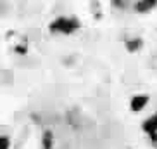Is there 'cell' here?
Here are the masks:
<instances>
[{"mask_svg":"<svg viewBox=\"0 0 157 149\" xmlns=\"http://www.w3.org/2000/svg\"><path fill=\"white\" fill-rule=\"evenodd\" d=\"M143 130L152 135L154 140H157V115H154V116H150V118L145 120V123H143Z\"/></svg>","mask_w":157,"mask_h":149,"instance_id":"cell-2","label":"cell"},{"mask_svg":"<svg viewBox=\"0 0 157 149\" xmlns=\"http://www.w3.org/2000/svg\"><path fill=\"white\" fill-rule=\"evenodd\" d=\"M147 103H148L147 95H135V97L131 99V109H133V111H140Z\"/></svg>","mask_w":157,"mask_h":149,"instance_id":"cell-3","label":"cell"},{"mask_svg":"<svg viewBox=\"0 0 157 149\" xmlns=\"http://www.w3.org/2000/svg\"><path fill=\"white\" fill-rule=\"evenodd\" d=\"M155 2H138L136 4V10H147V9H152Z\"/></svg>","mask_w":157,"mask_h":149,"instance_id":"cell-4","label":"cell"},{"mask_svg":"<svg viewBox=\"0 0 157 149\" xmlns=\"http://www.w3.org/2000/svg\"><path fill=\"white\" fill-rule=\"evenodd\" d=\"M50 144H52V134H50V132H47L45 137H43V147L48 149V147H50Z\"/></svg>","mask_w":157,"mask_h":149,"instance_id":"cell-5","label":"cell"},{"mask_svg":"<svg viewBox=\"0 0 157 149\" xmlns=\"http://www.w3.org/2000/svg\"><path fill=\"white\" fill-rule=\"evenodd\" d=\"M142 45V42L140 40H135V42H128V49L129 50H133V49H136V47Z\"/></svg>","mask_w":157,"mask_h":149,"instance_id":"cell-6","label":"cell"},{"mask_svg":"<svg viewBox=\"0 0 157 149\" xmlns=\"http://www.w3.org/2000/svg\"><path fill=\"white\" fill-rule=\"evenodd\" d=\"M76 28H78V21L69 18H59L50 24L52 31H59V33H73Z\"/></svg>","mask_w":157,"mask_h":149,"instance_id":"cell-1","label":"cell"},{"mask_svg":"<svg viewBox=\"0 0 157 149\" xmlns=\"http://www.w3.org/2000/svg\"><path fill=\"white\" fill-rule=\"evenodd\" d=\"M2 144H4V147H2V149L9 147V140H7V137H2Z\"/></svg>","mask_w":157,"mask_h":149,"instance_id":"cell-7","label":"cell"}]
</instances>
